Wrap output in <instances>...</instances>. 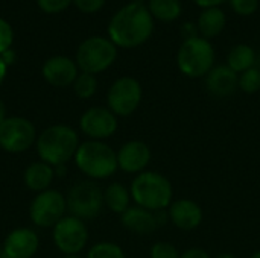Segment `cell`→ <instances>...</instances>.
I'll return each mask as SVG.
<instances>
[{
	"label": "cell",
	"mask_w": 260,
	"mask_h": 258,
	"mask_svg": "<svg viewBox=\"0 0 260 258\" xmlns=\"http://www.w3.org/2000/svg\"><path fill=\"white\" fill-rule=\"evenodd\" d=\"M154 30V17L142 2H131L120 8L108 24L110 40L119 46L133 49L149 40Z\"/></svg>",
	"instance_id": "cell-1"
},
{
	"label": "cell",
	"mask_w": 260,
	"mask_h": 258,
	"mask_svg": "<svg viewBox=\"0 0 260 258\" xmlns=\"http://www.w3.org/2000/svg\"><path fill=\"white\" fill-rule=\"evenodd\" d=\"M78 135L66 125H53L37 140L40 158L49 166H64L78 151Z\"/></svg>",
	"instance_id": "cell-2"
},
{
	"label": "cell",
	"mask_w": 260,
	"mask_h": 258,
	"mask_svg": "<svg viewBox=\"0 0 260 258\" xmlns=\"http://www.w3.org/2000/svg\"><path fill=\"white\" fill-rule=\"evenodd\" d=\"M131 198L146 210L160 211L172 204V186L163 175L157 172H142L131 184Z\"/></svg>",
	"instance_id": "cell-3"
},
{
	"label": "cell",
	"mask_w": 260,
	"mask_h": 258,
	"mask_svg": "<svg viewBox=\"0 0 260 258\" xmlns=\"http://www.w3.org/2000/svg\"><path fill=\"white\" fill-rule=\"evenodd\" d=\"M76 166L87 176L94 179H105L117 170V154L101 141L82 143L75 154Z\"/></svg>",
	"instance_id": "cell-4"
},
{
	"label": "cell",
	"mask_w": 260,
	"mask_h": 258,
	"mask_svg": "<svg viewBox=\"0 0 260 258\" xmlns=\"http://www.w3.org/2000/svg\"><path fill=\"white\" fill-rule=\"evenodd\" d=\"M215 62V50L209 40L203 36H195L184 40L178 49L177 64L183 75L189 78L206 76Z\"/></svg>",
	"instance_id": "cell-5"
},
{
	"label": "cell",
	"mask_w": 260,
	"mask_h": 258,
	"mask_svg": "<svg viewBox=\"0 0 260 258\" xmlns=\"http://www.w3.org/2000/svg\"><path fill=\"white\" fill-rule=\"evenodd\" d=\"M117 49L111 40L91 36L81 43L76 52V62L84 73L96 75L107 70L116 59Z\"/></svg>",
	"instance_id": "cell-6"
},
{
	"label": "cell",
	"mask_w": 260,
	"mask_h": 258,
	"mask_svg": "<svg viewBox=\"0 0 260 258\" xmlns=\"http://www.w3.org/2000/svg\"><path fill=\"white\" fill-rule=\"evenodd\" d=\"M67 210L72 213L73 217L81 220L84 219H94L99 216L104 207V193L102 190L91 181H84L75 184L67 198H66Z\"/></svg>",
	"instance_id": "cell-7"
},
{
	"label": "cell",
	"mask_w": 260,
	"mask_h": 258,
	"mask_svg": "<svg viewBox=\"0 0 260 258\" xmlns=\"http://www.w3.org/2000/svg\"><path fill=\"white\" fill-rule=\"evenodd\" d=\"M108 108L116 116L133 114L142 100V87L137 79L131 76L119 78L108 90Z\"/></svg>",
	"instance_id": "cell-8"
},
{
	"label": "cell",
	"mask_w": 260,
	"mask_h": 258,
	"mask_svg": "<svg viewBox=\"0 0 260 258\" xmlns=\"http://www.w3.org/2000/svg\"><path fill=\"white\" fill-rule=\"evenodd\" d=\"M35 141V128L24 117H6L0 123V148L6 152L27 151Z\"/></svg>",
	"instance_id": "cell-9"
},
{
	"label": "cell",
	"mask_w": 260,
	"mask_h": 258,
	"mask_svg": "<svg viewBox=\"0 0 260 258\" xmlns=\"http://www.w3.org/2000/svg\"><path fill=\"white\" fill-rule=\"evenodd\" d=\"M67 210L66 198L56 190L41 192L30 205V219L41 228L55 227Z\"/></svg>",
	"instance_id": "cell-10"
},
{
	"label": "cell",
	"mask_w": 260,
	"mask_h": 258,
	"mask_svg": "<svg viewBox=\"0 0 260 258\" xmlns=\"http://www.w3.org/2000/svg\"><path fill=\"white\" fill-rule=\"evenodd\" d=\"M53 240L56 248L67 254V255H75L79 251L84 249L87 240H88V233L85 224L78 219V217H62L53 230Z\"/></svg>",
	"instance_id": "cell-11"
},
{
	"label": "cell",
	"mask_w": 260,
	"mask_h": 258,
	"mask_svg": "<svg viewBox=\"0 0 260 258\" xmlns=\"http://www.w3.org/2000/svg\"><path fill=\"white\" fill-rule=\"evenodd\" d=\"M79 125L85 135L99 141V140L111 137L116 132L117 119H116V114H113L110 109L94 106L82 114Z\"/></svg>",
	"instance_id": "cell-12"
},
{
	"label": "cell",
	"mask_w": 260,
	"mask_h": 258,
	"mask_svg": "<svg viewBox=\"0 0 260 258\" xmlns=\"http://www.w3.org/2000/svg\"><path fill=\"white\" fill-rule=\"evenodd\" d=\"M168 219L169 214L163 213V210L151 211L137 205V207H129L122 214V225L131 233L146 236L154 233L158 227L165 225Z\"/></svg>",
	"instance_id": "cell-13"
},
{
	"label": "cell",
	"mask_w": 260,
	"mask_h": 258,
	"mask_svg": "<svg viewBox=\"0 0 260 258\" xmlns=\"http://www.w3.org/2000/svg\"><path fill=\"white\" fill-rule=\"evenodd\" d=\"M151 161V149L143 141H128L117 152V164L126 173H142Z\"/></svg>",
	"instance_id": "cell-14"
},
{
	"label": "cell",
	"mask_w": 260,
	"mask_h": 258,
	"mask_svg": "<svg viewBox=\"0 0 260 258\" xmlns=\"http://www.w3.org/2000/svg\"><path fill=\"white\" fill-rule=\"evenodd\" d=\"M38 249V237L29 228H18L9 233L3 245L6 258H30Z\"/></svg>",
	"instance_id": "cell-15"
},
{
	"label": "cell",
	"mask_w": 260,
	"mask_h": 258,
	"mask_svg": "<svg viewBox=\"0 0 260 258\" xmlns=\"http://www.w3.org/2000/svg\"><path fill=\"white\" fill-rule=\"evenodd\" d=\"M169 220L183 231H192L203 222L201 207L190 199H178L169 205Z\"/></svg>",
	"instance_id": "cell-16"
},
{
	"label": "cell",
	"mask_w": 260,
	"mask_h": 258,
	"mask_svg": "<svg viewBox=\"0 0 260 258\" xmlns=\"http://www.w3.org/2000/svg\"><path fill=\"white\" fill-rule=\"evenodd\" d=\"M239 87L238 73H235L229 65L213 67L206 75V88L207 91L219 99L232 96Z\"/></svg>",
	"instance_id": "cell-17"
},
{
	"label": "cell",
	"mask_w": 260,
	"mask_h": 258,
	"mask_svg": "<svg viewBox=\"0 0 260 258\" xmlns=\"http://www.w3.org/2000/svg\"><path fill=\"white\" fill-rule=\"evenodd\" d=\"M43 76L55 87H67L78 78V68L72 59L66 56H53L44 62Z\"/></svg>",
	"instance_id": "cell-18"
},
{
	"label": "cell",
	"mask_w": 260,
	"mask_h": 258,
	"mask_svg": "<svg viewBox=\"0 0 260 258\" xmlns=\"http://www.w3.org/2000/svg\"><path fill=\"white\" fill-rule=\"evenodd\" d=\"M225 23H227V17L221 8L203 9V12L198 17V21H197L200 36L210 40V38L221 35V32L225 27Z\"/></svg>",
	"instance_id": "cell-19"
},
{
	"label": "cell",
	"mask_w": 260,
	"mask_h": 258,
	"mask_svg": "<svg viewBox=\"0 0 260 258\" xmlns=\"http://www.w3.org/2000/svg\"><path fill=\"white\" fill-rule=\"evenodd\" d=\"M52 179H53V170L44 161L30 164L24 172V182L34 192L41 193V192L47 190Z\"/></svg>",
	"instance_id": "cell-20"
},
{
	"label": "cell",
	"mask_w": 260,
	"mask_h": 258,
	"mask_svg": "<svg viewBox=\"0 0 260 258\" xmlns=\"http://www.w3.org/2000/svg\"><path fill=\"white\" fill-rule=\"evenodd\" d=\"M256 62V52L248 44H238L235 46L227 56V65L235 73H244L254 67Z\"/></svg>",
	"instance_id": "cell-21"
},
{
	"label": "cell",
	"mask_w": 260,
	"mask_h": 258,
	"mask_svg": "<svg viewBox=\"0 0 260 258\" xmlns=\"http://www.w3.org/2000/svg\"><path fill=\"white\" fill-rule=\"evenodd\" d=\"M129 199L131 193L119 182L110 184L104 193V202L111 211L117 214H123L129 208Z\"/></svg>",
	"instance_id": "cell-22"
},
{
	"label": "cell",
	"mask_w": 260,
	"mask_h": 258,
	"mask_svg": "<svg viewBox=\"0 0 260 258\" xmlns=\"http://www.w3.org/2000/svg\"><path fill=\"white\" fill-rule=\"evenodd\" d=\"M148 9L154 18L165 23H171L181 15L180 0H149Z\"/></svg>",
	"instance_id": "cell-23"
},
{
	"label": "cell",
	"mask_w": 260,
	"mask_h": 258,
	"mask_svg": "<svg viewBox=\"0 0 260 258\" xmlns=\"http://www.w3.org/2000/svg\"><path fill=\"white\" fill-rule=\"evenodd\" d=\"M73 88H75V93L78 97L81 99H90L96 90H98V81L94 78V75H90V73H84L79 75L75 82H73Z\"/></svg>",
	"instance_id": "cell-24"
},
{
	"label": "cell",
	"mask_w": 260,
	"mask_h": 258,
	"mask_svg": "<svg viewBox=\"0 0 260 258\" xmlns=\"http://www.w3.org/2000/svg\"><path fill=\"white\" fill-rule=\"evenodd\" d=\"M87 258H125V254L116 243L101 242L90 249Z\"/></svg>",
	"instance_id": "cell-25"
},
{
	"label": "cell",
	"mask_w": 260,
	"mask_h": 258,
	"mask_svg": "<svg viewBox=\"0 0 260 258\" xmlns=\"http://www.w3.org/2000/svg\"><path fill=\"white\" fill-rule=\"evenodd\" d=\"M239 88L244 93L253 94L260 90V70L253 67L244 73H241L239 76Z\"/></svg>",
	"instance_id": "cell-26"
},
{
	"label": "cell",
	"mask_w": 260,
	"mask_h": 258,
	"mask_svg": "<svg viewBox=\"0 0 260 258\" xmlns=\"http://www.w3.org/2000/svg\"><path fill=\"white\" fill-rule=\"evenodd\" d=\"M151 258H181V255L172 243L157 242L151 249Z\"/></svg>",
	"instance_id": "cell-27"
},
{
	"label": "cell",
	"mask_w": 260,
	"mask_h": 258,
	"mask_svg": "<svg viewBox=\"0 0 260 258\" xmlns=\"http://www.w3.org/2000/svg\"><path fill=\"white\" fill-rule=\"evenodd\" d=\"M260 0H230L232 9L239 15H251L257 11Z\"/></svg>",
	"instance_id": "cell-28"
},
{
	"label": "cell",
	"mask_w": 260,
	"mask_h": 258,
	"mask_svg": "<svg viewBox=\"0 0 260 258\" xmlns=\"http://www.w3.org/2000/svg\"><path fill=\"white\" fill-rule=\"evenodd\" d=\"M12 27L9 26L8 21H5L3 18H0V55L6 50H9L11 44H12Z\"/></svg>",
	"instance_id": "cell-29"
},
{
	"label": "cell",
	"mask_w": 260,
	"mask_h": 258,
	"mask_svg": "<svg viewBox=\"0 0 260 258\" xmlns=\"http://www.w3.org/2000/svg\"><path fill=\"white\" fill-rule=\"evenodd\" d=\"M38 6L49 14H55V12H61L64 11L72 0H37Z\"/></svg>",
	"instance_id": "cell-30"
},
{
	"label": "cell",
	"mask_w": 260,
	"mask_h": 258,
	"mask_svg": "<svg viewBox=\"0 0 260 258\" xmlns=\"http://www.w3.org/2000/svg\"><path fill=\"white\" fill-rule=\"evenodd\" d=\"M73 2H75V5L78 6L79 11L88 12V14L99 11L105 3V0H73Z\"/></svg>",
	"instance_id": "cell-31"
},
{
	"label": "cell",
	"mask_w": 260,
	"mask_h": 258,
	"mask_svg": "<svg viewBox=\"0 0 260 258\" xmlns=\"http://www.w3.org/2000/svg\"><path fill=\"white\" fill-rule=\"evenodd\" d=\"M181 35L184 36V40L200 36L198 26H197V24H193V23H184V24L181 26Z\"/></svg>",
	"instance_id": "cell-32"
},
{
	"label": "cell",
	"mask_w": 260,
	"mask_h": 258,
	"mask_svg": "<svg viewBox=\"0 0 260 258\" xmlns=\"http://www.w3.org/2000/svg\"><path fill=\"white\" fill-rule=\"evenodd\" d=\"M181 258H210L209 257V254L206 252V251H203V249H200V248H192V249H189V251H186Z\"/></svg>",
	"instance_id": "cell-33"
},
{
	"label": "cell",
	"mask_w": 260,
	"mask_h": 258,
	"mask_svg": "<svg viewBox=\"0 0 260 258\" xmlns=\"http://www.w3.org/2000/svg\"><path fill=\"white\" fill-rule=\"evenodd\" d=\"M198 6L207 9V8H219V5H222L225 0H193Z\"/></svg>",
	"instance_id": "cell-34"
},
{
	"label": "cell",
	"mask_w": 260,
	"mask_h": 258,
	"mask_svg": "<svg viewBox=\"0 0 260 258\" xmlns=\"http://www.w3.org/2000/svg\"><path fill=\"white\" fill-rule=\"evenodd\" d=\"M0 56H2V59H3V62H5L6 65H9V64L14 62V52H12V50H6V52H3Z\"/></svg>",
	"instance_id": "cell-35"
},
{
	"label": "cell",
	"mask_w": 260,
	"mask_h": 258,
	"mask_svg": "<svg viewBox=\"0 0 260 258\" xmlns=\"http://www.w3.org/2000/svg\"><path fill=\"white\" fill-rule=\"evenodd\" d=\"M5 75H6V64L3 62V59L0 56V84H2V81L5 78Z\"/></svg>",
	"instance_id": "cell-36"
},
{
	"label": "cell",
	"mask_w": 260,
	"mask_h": 258,
	"mask_svg": "<svg viewBox=\"0 0 260 258\" xmlns=\"http://www.w3.org/2000/svg\"><path fill=\"white\" fill-rule=\"evenodd\" d=\"M5 119H6V108H5L3 102L0 100V123H2Z\"/></svg>",
	"instance_id": "cell-37"
},
{
	"label": "cell",
	"mask_w": 260,
	"mask_h": 258,
	"mask_svg": "<svg viewBox=\"0 0 260 258\" xmlns=\"http://www.w3.org/2000/svg\"><path fill=\"white\" fill-rule=\"evenodd\" d=\"M215 258H236L235 255H232V254H219V255H216Z\"/></svg>",
	"instance_id": "cell-38"
},
{
	"label": "cell",
	"mask_w": 260,
	"mask_h": 258,
	"mask_svg": "<svg viewBox=\"0 0 260 258\" xmlns=\"http://www.w3.org/2000/svg\"><path fill=\"white\" fill-rule=\"evenodd\" d=\"M250 258H260V251L259 252H254V254H253Z\"/></svg>",
	"instance_id": "cell-39"
},
{
	"label": "cell",
	"mask_w": 260,
	"mask_h": 258,
	"mask_svg": "<svg viewBox=\"0 0 260 258\" xmlns=\"http://www.w3.org/2000/svg\"><path fill=\"white\" fill-rule=\"evenodd\" d=\"M64 258H78V257H75V255H67V257H64Z\"/></svg>",
	"instance_id": "cell-40"
}]
</instances>
